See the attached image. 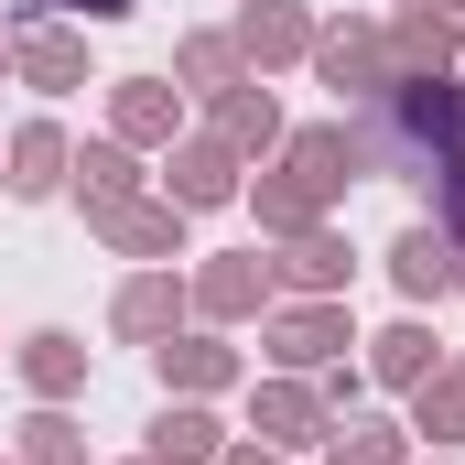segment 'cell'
I'll return each instance as SVG.
<instances>
[{"mask_svg": "<svg viewBox=\"0 0 465 465\" xmlns=\"http://www.w3.org/2000/svg\"><path fill=\"white\" fill-rule=\"evenodd\" d=\"M163 455L195 465V455H206V422H195V411H173V422H163Z\"/></svg>", "mask_w": 465, "mask_h": 465, "instance_id": "obj_7", "label": "cell"}, {"mask_svg": "<svg viewBox=\"0 0 465 465\" xmlns=\"http://www.w3.org/2000/svg\"><path fill=\"white\" fill-rule=\"evenodd\" d=\"M336 347V325H325V314H292V325H282V357H325Z\"/></svg>", "mask_w": 465, "mask_h": 465, "instance_id": "obj_4", "label": "cell"}, {"mask_svg": "<svg viewBox=\"0 0 465 465\" xmlns=\"http://www.w3.org/2000/svg\"><path fill=\"white\" fill-rule=\"evenodd\" d=\"M11 184H22V195H44V184H54V141H22V173H11Z\"/></svg>", "mask_w": 465, "mask_h": 465, "instance_id": "obj_5", "label": "cell"}, {"mask_svg": "<svg viewBox=\"0 0 465 465\" xmlns=\"http://www.w3.org/2000/svg\"><path fill=\"white\" fill-rule=\"evenodd\" d=\"M271 433H282V444H314V401L282 390V401H271Z\"/></svg>", "mask_w": 465, "mask_h": 465, "instance_id": "obj_3", "label": "cell"}, {"mask_svg": "<svg viewBox=\"0 0 465 465\" xmlns=\"http://www.w3.org/2000/svg\"><path fill=\"white\" fill-rule=\"evenodd\" d=\"M422 411H444V422H465V379H444V401H422Z\"/></svg>", "mask_w": 465, "mask_h": 465, "instance_id": "obj_8", "label": "cell"}, {"mask_svg": "<svg viewBox=\"0 0 465 465\" xmlns=\"http://www.w3.org/2000/svg\"><path fill=\"white\" fill-rule=\"evenodd\" d=\"M379 163H390L401 184H433L444 206H465V87H444V76L390 87V109H379Z\"/></svg>", "mask_w": 465, "mask_h": 465, "instance_id": "obj_1", "label": "cell"}, {"mask_svg": "<svg viewBox=\"0 0 465 465\" xmlns=\"http://www.w3.org/2000/svg\"><path fill=\"white\" fill-rule=\"evenodd\" d=\"M54 11H98V22H119V11H130V0H54Z\"/></svg>", "mask_w": 465, "mask_h": 465, "instance_id": "obj_9", "label": "cell"}, {"mask_svg": "<svg viewBox=\"0 0 465 465\" xmlns=\"http://www.w3.org/2000/svg\"><path fill=\"white\" fill-rule=\"evenodd\" d=\"M184 195H195V206H206V195H228V163H217V152H195V163H184Z\"/></svg>", "mask_w": 465, "mask_h": 465, "instance_id": "obj_6", "label": "cell"}, {"mask_svg": "<svg viewBox=\"0 0 465 465\" xmlns=\"http://www.w3.org/2000/svg\"><path fill=\"white\" fill-rule=\"evenodd\" d=\"M238 465H249V455H238Z\"/></svg>", "mask_w": 465, "mask_h": 465, "instance_id": "obj_10", "label": "cell"}, {"mask_svg": "<svg viewBox=\"0 0 465 465\" xmlns=\"http://www.w3.org/2000/svg\"><path fill=\"white\" fill-rule=\"evenodd\" d=\"M401 282H411V292H444V238H433V228L401 238Z\"/></svg>", "mask_w": 465, "mask_h": 465, "instance_id": "obj_2", "label": "cell"}]
</instances>
